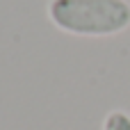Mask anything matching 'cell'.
<instances>
[{
	"label": "cell",
	"instance_id": "7a4b0ae2",
	"mask_svg": "<svg viewBox=\"0 0 130 130\" xmlns=\"http://www.w3.org/2000/svg\"><path fill=\"white\" fill-rule=\"evenodd\" d=\"M103 130H130V114L126 110H112L103 119Z\"/></svg>",
	"mask_w": 130,
	"mask_h": 130
},
{
	"label": "cell",
	"instance_id": "6da1fadb",
	"mask_svg": "<svg viewBox=\"0 0 130 130\" xmlns=\"http://www.w3.org/2000/svg\"><path fill=\"white\" fill-rule=\"evenodd\" d=\"M50 23L75 37H114L130 27L128 0H48Z\"/></svg>",
	"mask_w": 130,
	"mask_h": 130
}]
</instances>
